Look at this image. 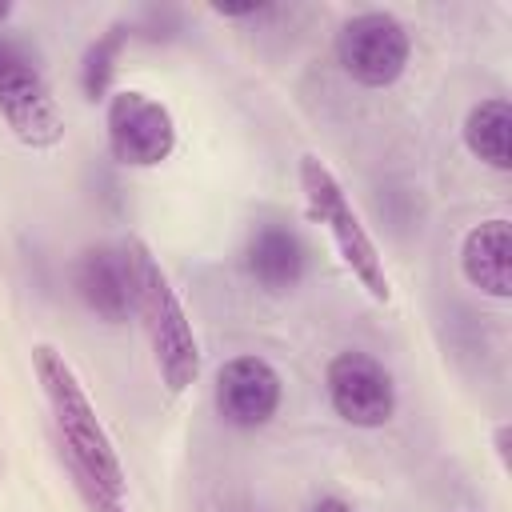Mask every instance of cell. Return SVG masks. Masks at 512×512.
I'll list each match as a JSON object with an SVG mask.
<instances>
[{
    "instance_id": "cell-1",
    "label": "cell",
    "mask_w": 512,
    "mask_h": 512,
    "mask_svg": "<svg viewBox=\"0 0 512 512\" xmlns=\"http://www.w3.org/2000/svg\"><path fill=\"white\" fill-rule=\"evenodd\" d=\"M120 248L128 256V272H132V312L144 324L156 372L168 392H184L200 376V340L192 332V320H188L172 280L148 252V244L128 236Z\"/></svg>"
},
{
    "instance_id": "cell-2",
    "label": "cell",
    "mask_w": 512,
    "mask_h": 512,
    "mask_svg": "<svg viewBox=\"0 0 512 512\" xmlns=\"http://www.w3.org/2000/svg\"><path fill=\"white\" fill-rule=\"evenodd\" d=\"M32 372L44 388L48 408H52L56 436H60V456L72 460L76 468H84L108 492L124 496V464L116 456V444H112L104 420L96 416L80 376L64 360V352H56L52 344H36L32 348Z\"/></svg>"
},
{
    "instance_id": "cell-3",
    "label": "cell",
    "mask_w": 512,
    "mask_h": 512,
    "mask_svg": "<svg viewBox=\"0 0 512 512\" xmlns=\"http://www.w3.org/2000/svg\"><path fill=\"white\" fill-rule=\"evenodd\" d=\"M300 188H304L308 212H312V216L328 228V236L336 240V252H340V260H344V268L360 280V288H364L372 300L388 304L392 288H388L384 260H380V252H376L368 228L360 224L356 208L348 204L340 180L332 176V168H328L324 160H316V156H304V160H300Z\"/></svg>"
},
{
    "instance_id": "cell-4",
    "label": "cell",
    "mask_w": 512,
    "mask_h": 512,
    "mask_svg": "<svg viewBox=\"0 0 512 512\" xmlns=\"http://www.w3.org/2000/svg\"><path fill=\"white\" fill-rule=\"evenodd\" d=\"M0 116L24 148L44 152L64 140V112H60L44 72L4 32H0Z\"/></svg>"
},
{
    "instance_id": "cell-5",
    "label": "cell",
    "mask_w": 512,
    "mask_h": 512,
    "mask_svg": "<svg viewBox=\"0 0 512 512\" xmlns=\"http://www.w3.org/2000/svg\"><path fill=\"white\" fill-rule=\"evenodd\" d=\"M336 60L348 80L364 88H388L404 76L412 60V36L404 20L384 8L356 12L336 32Z\"/></svg>"
},
{
    "instance_id": "cell-6",
    "label": "cell",
    "mask_w": 512,
    "mask_h": 512,
    "mask_svg": "<svg viewBox=\"0 0 512 512\" xmlns=\"http://www.w3.org/2000/svg\"><path fill=\"white\" fill-rule=\"evenodd\" d=\"M176 148L172 112L140 88L108 96V152L124 168H156Z\"/></svg>"
},
{
    "instance_id": "cell-7",
    "label": "cell",
    "mask_w": 512,
    "mask_h": 512,
    "mask_svg": "<svg viewBox=\"0 0 512 512\" xmlns=\"http://www.w3.org/2000/svg\"><path fill=\"white\" fill-rule=\"evenodd\" d=\"M324 388H328L332 412L352 428H384L396 412L392 372L360 348H344L328 360Z\"/></svg>"
},
{
    "instance_id": "cell-8",
    "label": "cell",
    "mask_w": 512,
    "mask_h": 512,
    "mask_svg": "<svg viewBox=\"0 0 512 512\" xmlns=\"http://www.w3.org/2000/svg\"><path fill=\"white\" fill-rule=\"evenodd\" d=\"M284 400V380L264 356H232L216 368L212 404L232 428H264Z\"/></svg>"
},
{
    "instance_id": "cell-9",
    "label": "cell",
    "mask_w": 512,
    "mask_h": 512,
    "mask_svg": "<svg viewBox=\"0 0 512 512\" xmlns=\"http://www.w3.org/2000/svg\"><path fill=\"white\" fill-rule=\"evenodd\" d=\"M72 288L104 324H124L132 316V272L120 244H88L72 264Z\"/></svg>"
},
{
    "instance_id": "cell-10",
    "label": "cell",
    "mask_w": 512,
    "mask_h": 512,
    "mask_svg": "<svg viewBox=\"0 0 512 512\" xmlns=\"http://www.w3.org/2000/svg\"><path fill=\"white\" fill-rule=\"evenodd\" d=\"M308 248L288 224H260L244 244V272L268 296H284L304 280Z\"/></svg>"
},
{
    "instance_id": "cell-11",
    "label": "cell",
    "mask_w": 512,
    "mask_h": 512,
    "mask_svg": "<svg viewBox=\"0 0 512 512\" xmlns=\"http://www.w3.org/2000/svg\"><path fill=\"white\" fill-rule=\"evenodd\" d=\"M460 272L472 288H480L492 300L512 296V224L504 216L480 220L464 232Z\"/></svg>"
},
{
    "instance_id": "cell-12",
    "label": "cell",
    "mask_w": 512,
    "mask_h": 512,
    "mask_svg": "<svg viewBox=\"0 0 512 512\" xmlns=\"http://www.w3.org/2000/svg\"><path fill=\"white\" fill-rule=\"evenodd\" d=\"M464 148L496 172L512 168V104L504 96H488L464 116Z\"/></svg>"
},
{
    "instance_id": "cell-13",
    "label": "cell",
    "mask_w": 512,
    "mask_h": 512,
    "mask_svg": "<svg viewBox=\"0 0 512 512\" xmlns=\"http://www.w3.org/2000/svg\"><path fill=\"white\" fill-rule=\"evenodd\" d=\"M132 24H108L104 36H96L88 48H84V60H80V88L84 96L96 104V100H108V88L116 80V60H120V48L128 40Z\"/></svg>"
},
{
    "instance_id": "cell-14",
    "label": "cell",
    "mask_w": 512,
    "mask_h": 512,
    "mask_svg": "<svg viewBox=\"0 0 512 512\" xmlns=\"http://www.w3.org/2000/svg\"><path fill=\"white\" fill-rule=\"evenodd\" d=\"M60 460H64V456H60ZM64 468H68V476H72V484H76V492H80V500H84V508H88V512H124L120 496H116V492H108L100 480H92L84 468H76L72 460H64Z\"/></svg>"
},
{
    "instance_id": "cell-15",
    "label": "cell",
    "mask_w": 512,
    "mask_h": 512,
    "mask_svg": "<svg viewBox=\"0 0 512 512\" xmlns=\"http://www.w3.org/2000/svg\"><path fill=\"white\" fill-rule=\"evenodd\" d=\"M308 512H352V504H348V500H340V496H320Z\"/></svg>"
}]
</instances>
